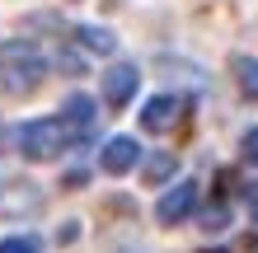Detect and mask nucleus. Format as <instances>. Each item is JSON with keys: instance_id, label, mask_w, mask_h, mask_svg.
I'll use <instances>...</instances> for the list:
<instances>
[{"instance_id": "f257e3e1", "label": "nucleus", "mask_w": 258, "mask_h": 253, "mask_svg": "<svg viewBox=\"0 0 258 253\" xmlns=\"http://www.w3.org/2000/svg\"><path fill=\"white\" fill-rule=\"evenodd\" d=\"M47 80V56H42L38 42H24V38H10L0 47V89L10 99H24Z\"/></svg>"}, {"instance_id": "f03ea898", "label": "nucleus", "mask_w": 258, "mask_h": 253, "mask_svg": "<svg viewBox=\"0 0 258 253\" xmlns=\"http://www.w3.org/2000/svg\"><path fill=\"white\" fill-rule=\"evenodd\" d=\"M71 145H75V136L66 131L61 117H33V122H24L19 131H14V150H19L24 159H33V164L61 159Z\"/></svg>"}, {"instance_id": "7ed1b4c3", "label": "nucleus", "mask_w": 258, "mask_h": 253, "mask_svg": "<svg viewBox=\"0 0 258 253\" xmlns=\"http://www.w3.org/2000/svg\"><path fill=\"white\" fill-rule=\"evenodd\" d=\"M183 113H188L183 94H155V99H146V108H141V127L164 136V131H174L178 122H183Z\"/></svg>"}, {"instance_id": "20e7f679", "label": "nucleus", "mask_w": 258, "mask_h": 253, "mask_svg": "<svg viewBox=\"0 0 258 253\" xmlns=\"http://www.w3.org/2000/svg\"><path fill=\"white\" fill-rule=\"evenodd\" d=\"M61 122H66V131L75 136V145L94 141V131H99V103L89 99V94H71L61 103Z\"/></svg>"}, {"instance_id": "39448f33", "label": "nucleus", "mask_w": 258, "mask_h": 253, "mask_svg": "<svg viewBox=\"0 0 258 253\" xmlns=\"http://www.w3.org/2000/svg\"><path fill=\"white\" fill-rule=\"evenodd\" d=\"M192 206H197V183H174L155 202V220H160V225H178V220L192 216Z\"/></svg>"}, {"instance_id": "423d86ee", "label": "nucleus", "mask_w": 258, "mask_h": 253, "mask_svg": "<svg viewBox=\"0 0 258 253\" xmlns=\"http://www.w3.org/2000/svg\"><path fill=\"white\" fill-rule=\"evenodd\" d=\"M136 85H141V70H136V66H108V70H103V103H108V108L132 103Z\"/></svg>"}, {"instance_id": "0eeeda50", "label": "nucleus", "mask_w": 258, "mask_h": 253, "mask_svg": "<svg viewBox=\"0 0 258 253\" xmlns=\"http://www.w3.org/2000/svg\"><path fill=\"white\" fill-rule=\"evenodd\" d=\"M136 159H141V145H136L132 136H113L108 145L99 150V169L103 174H127V169H136Z\"/></svg>"}, {"instance_id": "6e6552de", "label": "nucleus", "mask_w": 258, "mask_h": 253, "mask_svg": "<svg viewBox=\"0 0 258 253\" xmlns=\"http://www.w3.org/2000/svg\"><path fill=\"white\" fill-rule=\"evenodd\" d=\"M75 38H80L85 52H99V56H113L117 52V38L108 33V28H99V24H80V28H75Z\"/></svg>"}, {"instance_id": "1a4fd4ad", "label": "nucleus", "mask_w": 258, "mask_h": 253, "mask_svg": "<svg viewBox=\"0 0 258 253\" xmlns=\"http://www.w3.org/2000/svg\"><path fill=\"white\" fill-rule=\"evenodd\" d=\"M235 80L244 99H258V56H235Z\"/></svg>"}, {"instance_id": "9d476101", "label": "nucleus", "mask_w": 258, "mask_h": 253, "mask_svg": "<svg viewBox=\"0 0 258 253\" xmlns=\"http://www.w3.org/2000/svg\"><path fill=\"white\" fill-rule=\"evenodd\" d=\"M174 169H178V159H174L169 150L150 155V159H146V183H169V178H174Z\"/></svg>"}, {"instance_id": "9b49d317", "label": "nucleus", "mask_w": 258, "mask_h": 253, "mask_svg": "<svg viewBox=\"0 0 258 253\" xmlns=\"http://www.w3.org/2000/svg\"><path fill=\"white\" fill-rule=\"evenodd\" d=\"M197 225H202L207 234H221L225 225H230V206H225V202H211L207 211H202V220H197Z\"/></svg>"}, {"instance_id": "f8f14e48", "label": "nucleus", "mask_w": 258, "mask_h": 253, "mask_svg": "<svg viewBox=\"0 0 258 253\" xmlns=\"http://www.w3.org/2000/svg\"><path fill=\"white\" fill-rule=\"evenodd\" d=\"M0 253H38V244L28 234H10V239H0Z\"/></svg>"}, {"instance_id": "ddd939ff", "label": "nucleus", "mask_w": 258, "mask_h": 253, "mask_svg": "<svg viewBox=\"0 0 258 253\" xmlns=\"http://www.w3.org/2000/svg\"><path fill=\"white\" fill-rule=\"evenodd\" d=\"M239 155H244L249 164H258V127H249L244 136H239Z\"/></svg>"}, {"instance_id": "4468645a", "label": "nucleus", "mask_w": 258, "mask_h": 253, "mask_svg": "<svg viewBox=\"0 0 258 253\" xmlns=\"http://www.w3.org/2000/svg\"><path fill=\"white\" fill-rule=\"evenodd\" d=\"M244 211L249 220H258V183H244Z\"/></svg>"}]
</instances>
